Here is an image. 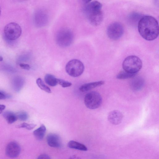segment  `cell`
I'll list each match as a JSON object with an SVG mask.
<instances>
[{
	"mask_svg": "<svg viewBox=\"0 0 159 159\" xmlns=\"http://www.w3.org/2000/svg\"><path fill=\"white\" fill-rule=\"evenodd\" d=\"M138 27L140 35L147 40H153L158 36V22L152 16H145L141 18L138 22Z\"/></svg>",
	"mask_w": 159,
	"mask_h": 159,
	"instance_id": "1",
	"label": "cell"
},
{
	"mask_svg": "<svg viewBox=\"0 0 159 159\" xmlns=\"http://www.w3.org/2000/svg\"><path fill=\"white\" fill-rule=\"evenodd\" d=\"M84 12L89 23L94 26L99 25L103 19L102 5L97 1H84Z\"/></svg>",
	"mask_w": 159,
	"mask_h": 159,
	"instance_id": "2",
	"label": "cell"
},
{
	"mask_svg": "<svg viewBox=\"0 0 159 159\" xmlns=\"http://www.w3.org/2000/svg\"><path fill=\"white\" fill-rule=\"evenodd\" d=\"M142 66L141 59L138 57L131 55L126 57L122 63L124 71L131 73L136 74L140 70Z\"/></svg>",
	"mask_w": 159,
	"mask_h": 159,
	"instance_id": "3",
	"label": "cell"
},
{
	"mask_svg": "<svg viewBox=\"0 0 159 159\" xmlns=\"http://www.w3.org/2000/svg\"><path fill=\"white\" fill-rule=\"evenodd\" d=\"M56 40L57 44L59 46L68 47L71 44L73 40V33L68 28H61L57 33Z\"/></svg>",
	"mask_w": 159,
	"mask_h": 159,
	"instance_id": "4",
	"label": "cell"
},
{
	"mask_svg": "<svg viewBox=\"0 0 159 159\" xmlns=\"http://www.w3.org/2000/svg\"><path fill=\"white\" fill-rule=\"evenodd\" d=\"M65 69L66 73L70 76L77 77L83 73L84 66L83 63L80 60L73 59L67 62L66 66Z\"/></svg>",
	"mask_w": 159,
	"mask_h": 159,
	"instance_id": "5",
	"label": "cell"
},
{
	"mask_svg": "<svg viewBox=\"0 0 159 159\" xmlns=\"http://www.w3.org/2000/svg\"><path fill=\"white\" fill-rule=\"evenodd\" d=\"M4 32L7 39L10 40H14L20 36L22 29L18 24L11 22L5 25L4 29Z\"/></svg>",
	"mask_w": 159,
	"mask_h": 159,
	"instance_id": "6",
	"label": "cell"
},
{
	"mask_svg": "<svg viewBox=\"0 0 159 159\" xmlns=\"http://www.w3.org/2000/svg\"><path fill=\"white\" fill-rule=\"evenodd\" d=\"M102 101L100 94L96 91H92L86 94L84 98L86 106L89 109H94L99 107Z\"/></svg>",
	"mask_w": 159,
	"mask_h": 159,
	"instance_id": "7",
	"label": "cell"
},
{
	"mask_svg": "<svg viewBox=\"0 0 159 159\" xmlns=\"http://www.w3.org/2000/svg\"><path fill=\"white\" fill-rule=\"evenodd\" d=\"M124 28L122 24L119 22L111 23L107 28V33L111 39L116 40L119 39L123 35Z\"/></svg>",
	"mask_w": 159,
	"mask_h": 159,
	"instance_id": "8",
	"label": "cell"
},
{
	"mask_svg": "<svg viewBox=\"0 0 159 159\" xmlns=\"http://www.w3.org/2000/svg\"><path fill=\"white\" fill-rule=\"evenodd\" d=\"M20 150V146L17 143L15 142H11L6 147V153L9 157L14 158L19 155Z\"/></svg>",
	"mask_w": 159,
	"mask_h": 159,
	"instance_id": "9",
	"label": "cell"
},
{
	"mask_svg": "<svg viewBox=\"0 0 159 159\" xmlns=\"http://www.w3.org/2000/svg\"><path fill=\"white\" fill-rule=\"evenodd\" d=\"M47 141L48 145L50 147L59 148L62 146V143L60 136L54 133L48 134L47 137Z\"/></svg>",
	"mask_w": 159,
	"mask_h": 159,
	"instance_id": "10",
	"label": "cell"
},
{
	"mask_svg": "<svg viewBox=\"0 0 159 159\" xmlns=\"http://www.w3.org/2000/svg\"><path fill=\"white\" fill-rule=\"evenodd\" d=\"M123 118V114L118 110L111 111L109 113L108 116L109 121L114 125H117L120 124Z\"/></svg>",
	"mask_w": 159,
	"mask_h": 159,
	"instance_id": "11",
	"label": "cell"
},
{
	"mask_svg": "<svg viewBox=\"0 0 159 159\" xmlns=\"http://www.w3.org/2000/svg\"><path fill=\"white\" fill-rule=\"evenodd\" d=\"M35 23L39 26H44L47 23L48 17L44 11L39 10L35 13L34 15Z\"/></svg>",
	"mask_w": 159,
	"mask_h": 159,
	"instance_id": "12",
	"label": "cell"
},
{
	"mask_svg": "<svg viewBox=\"0 0 159 159\" xmlns=\"http://www.w3.org/2000/svg\"><path fill=\"white\" fill-rule=\"evenodd\" d=\"M144 84V79L141 77H137L134 78L131 80L130 86L133 90L137 91L142 89Z\"/></svg>",
	"mask_w": 159,
	"mask_h": 159,
	"instance_id": "13",
	"label": "cell"
},
{
	"mask_svg": "<svg viewBox=\"0 0 159 159\" xmlns=\"http://www.w3.org/2000/svg\"><path fill=\"white\" fill-rule=\"evenodd\" d=\"M104 83L103 81H100L84 84L80 87L79 90L82 92H85L102 85Z\"/></svg>",
	"mask_w": 159,
	"mask_h": 159,
	"instance_id": "14",
	"label": "cell"
},
{
	"mask_svg": "<svg viewBox=\"0 0 159 159\" xmlns=\"http://www.w3.org/2000/svg\"><path fill=\"white\" fill-rule=\"evenodd\" d=\"M46 131L45 126L44 125H42L39 127L34 131L33 134L37 139L41 140L43 139Z\"/></svg>",
	"mask_w": 159,
	"mask_h": 159,
	"instance_id": "15",
	"label": "cell"
},
{
	"mask_svg": "<svg viewBox=\"0 0 159 159\" xmlns=\"http://www.w3.org/2000/svg\"><path fill=\"white\" fill-rule=\"evenodd\" d=\"M3 116L9 124L13 123L18 119L16 115L11 111H5L3 113Z\"/></svg>",
	"mask_w": 159,
	"mask_h": 159,
	"instance_id": "16",
	"label": "cell"
},
{
	"mask_svg": "<svg viewBox=\"0 0 159 159\" xmlns=\"http://www.w3.org/2000/svg\"><path fill=\"white\" fill-rule=\"evenodd\" d=\"M67 145L70 148L78 150L86 151L87 148L84 144L77 142L71 140L68 143Z\"/></svg>",
	"mask_w": 159,
	"mask_h": 159,
	"instance_id": "17",
	"label": "cell"
},
{
	"mask_svg": "<svg viewBox=\"0 0 159 159\" xmlns=\"http://www.w3.org/2000/svg\"><path fill=\"white\" fill-rule=\"evenodd\" d=\"M44 80L45 82L51 86H56L58 84L57 79L50 74H47L45 76Z\"/></svg>",
	"mask_w": 159,
	"mask_h": 159,
	"instance_id": "18",
	"label": "cell"
},
{
	"mask_svg": "<svg viewBox=\"0 0 159 159\" xmlns=\"http://www.w3.org/2000/svg\"><path fill=\"white\" fill-rule=\"evenodd\" d=\"M13 81V84L14 90L17 92L19 91L24 84L23 79L20 77H17L15 78Z\"/></svg>",
	"mask_w": 159,
	"mask_h": 159,
	"instance_id": "19",
	"label": "cell"
},
{
	"mask_svg": "<svg viewBox=\"0 0 159 159\" xmlns=\"http://www.w3.org/2000/svg\"><path fill=\"white\" fill-rule=\"evenodd\" d=\"M136 74L124 71L119 73L116 76V78L119 79H125L134 77Z\"/></svg>",
	"mask_w": 159,
	"mask_h": 159,
	"instance_id": "20",
	"label": "cell"
},
{
	"mask_svg": "<svg viewBox=\"0 0 159 159\" xmlns=\"http://www.w3.org/2000/svg\"><path fill=\"white\" fill-rule=\"evenodd\" d=\"M38 86L42 90L48 93H51V91L49 87L46 86L40 78H38L36 81Z\"/></svg>",
	"mask_w": 159,
	"mask_h": 159,
	"instance_id": "21",
	"label": "cell"
},
{
	"mask_svg": "<svg viewBox=\"0 0 159 159\" xmlns=\"http://www.w3.org/2000/svg\"><path fill=\"white\" fill-rule=\"evenodd\" d=\"M36 126V125L34 124H28L26 123H23L17 125V127L19 128H25L26 129L30 130L33 129Z\"/></svg>",
	"mask_w": 159,
	"mask_h": 159,
	"instance_id": "22",
	"label": "cell"
},
{
	"mask_svg": "<svg viewBox=\"0 0 159 159\" xmlns=\"http://www.w3.org/2000/svg\"><path fill=\"white\" fill-rule=\"evenodd\" d=\"M17 118L21 121H25L28 118L27 113L24 111H20L17 113L16 115Z\"/></svg>",
	"mask_w": 159,
	"mask_h": 159,
	"instance_id": "23",
	"label": "cell"
},
{
	"mask_svg": "<svg viewBox=\"0 0 159 159\" xmlns=\"http://www.w3.org/2000/svg\"><path fill=\"white\" fill-rule=\"evenodd\" d=\"M58 84H59L62 87L66 88L70 87L72 85L71 83L66 81L64 80L57 79Z\"/></svg>",
	"mask_w": 159,
	"mask_h": 159,
	"instance_id": "24",
	"label": "cell"
},
{
	"mask_svg": "<svg viewBox=\"0 0 159 159\" xmlns=\"http://www.w3.org/2000/svg\"><path fill=\"white\" fill-rule=\"evenodd\" d=\"M10 96L2 91H0V100L9 98Z\"/></svg>",
	"mask_w": 159,
	"mask_h": 159,
	"instance_id": "25",
	"label": "cell"
},
{
	"mask_svg": "<svg viewBox=\"0 0 159 159\" xmlns=\"http://www.w3.org/2000/svg\"><path fill=\"white\" fill-rule=\"evenodd\" d=\"M19 66L21 68L25 70H29L30 68V66L27 64L21 63L19 64Z\"/></svg>",
	"mask_w": 159,
	"mask_h": 159,
	"instance_id": "26",
	"label": "cell"
},
{
	"mask_svg": "<svg viewBox=\"0 0 159 159\" xmlns=\"http://www.w3.org/2000/svg\"><path fill=\"white\" fill-rule=\"evenodd\" d=\"M37 159H51L50 156L45 154H43L40 155Z\"/></svg>",
	"mask_w": 159,
	"mask_h": 159,
	"instance_id": "27",
	"label": "cell"
},
{
	"mask_svg": "<svg viewBox=\"0 0 159 159\" xmlns=\"http://www.w3.org/2000/svg\"><path fill=\"white\" fill-rule=\"evenodd\" d=\"M6 106L5 105L0 104V114L5 109Z\"/></svg>",
	"mask_w": 159,
	"mask_h": 159,
	"instance_id": "28",
	"label": "cell"
},
{
	"mask_svg": "<svg viewBox=\"0 0 159 159\" xmlns=\"http://www.w3.org/2000/svg\"><path fill=\"white\" fill-rule=\"evenodd\" d=\"M69 159H81L80 157L75 155L70 156Z\"/></svg>",
	"mask_w": 159,
	"mask_h": 159,
	"instance_id": "29",
	"label": "cell"
},
{
	"mask_svg": "<svg viewBox=\"0 0 159 159\" xmlns=\"http://www.w3.org/2000/svg\"><path fill=\"white\" fill-rule=\"evenodd\" d=\"M3 60V58L2 56H0V61H2Z\"/></svg>",
	"mask_w": 159,
	"mask_h": 159,
	"instance_id": "30",
	"label": "cell"
},
{
	"mask_svg": "<svg viewBox=\"0 0 159 159\" xmlns=\"http://www.w3.org/2000/svg\"><path fill=\"white\" fill-rule=\"evenodd\" d=\"M1 7H0V15H1Z\"/></svg>",
	"mask_w": 159,
	"mask_h": 159,
	"instance_id": "31",
	"label": "cell"
}]
</instances>
